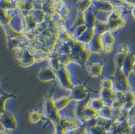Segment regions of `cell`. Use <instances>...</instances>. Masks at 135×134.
<instances>
[{
    "instance_id": "1",
    "label": "cell",
    "mask_w": 135,
    "mask_h": 134,
    "mask_svg": "<svg viewBox=\"0 0 135 134\" xmlns=\"http://www.w3.org/2000/svg\"><path fill=\"white\" fill-rule=\"evenodd\" d=\"M135 65V56L134 53H130L127 56L124 63L122 65V72L126 76L130 75L131 72L134 69Z\"/></svg>"
},
{
    "instance_id": "2",
    "label": "cell",
    "mask_w": 135,
    "mask_h": 134,
    "mask_svg": "<svg viewBox=\"0 0 135 134\" xmlns=\"http://www.w3.org/2000/svg\"><path fill=\"white\" fill-rule=\"evenodd\" d=\"M132 15H133V16H134V18H135V8H134L132 11Z\"/></svg>"
},
{
    "instance_id": "3",
    "label": "cell",
    "mask_w": 135,
    "mask_h": 134,
    "mask_svg": "<svg viewBox=\"0 0 135 134\" xmlns=\"http://www.w3.org/2000/svg\"><path fill=\"white\" fill-rule=\"evenodd\" d=\"M133 70H134V72H135V65H134V69H133Z\"/></svg>"
}]
</instances>
